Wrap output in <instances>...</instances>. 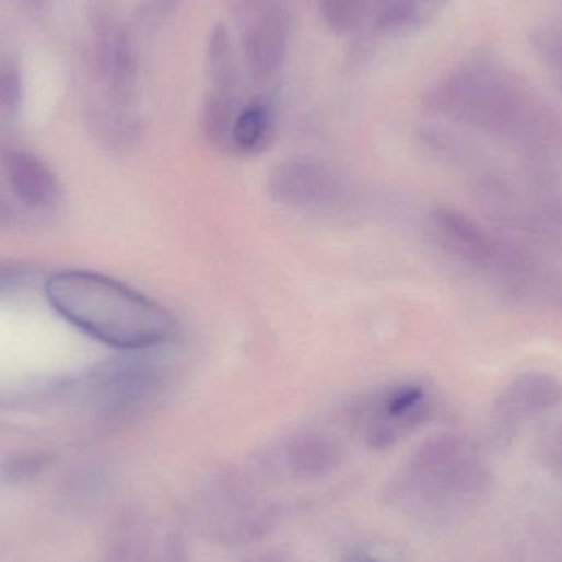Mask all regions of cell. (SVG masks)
<instances>
[{"instance_id": "cell-1", "label": "cell", "mask_w": 562, "mask_h": 562, "mask_svg": "<svg viewBox=\"0 0 562 562\" xmlns=\"http://www.w3.org/2000/svg\"><path fill=\"white\" fill-rule=\"evenodd\" d=\"M47 298L71 325L122 352L168 348L179 336L178 321L168 309L96 271L51 274Z\"/></svg>"}, {"instance_id": "cell-4", "label": "cell", "mask_w": 562, "mask_h": 562, "mask_svg": "<svg viewBox=\"0 0 562 562\" xmlns=\"http://www.w3.org/2000/svg\"><path fill=\"white\" fill-rule=\"evenodd\" d=\"M165 349L124 352L97 374V394L114 413H136L172 388L175 365Z\"/></svg>"}, {"instance_id": "cell-3", "label": "cell", "mask_w": 562, "mask_h": 562, "mask_svg": "<svg viewBox=\"0 0 562 562\" xmlns=\"http://www.w3.org/2000/svg\"><path fill=\"white\" fill-rule=\"evenodd\" d=\"M268 192L281 208L318 219L351 214L358 192L348 176L315 156H292L271 169Z\"/></svg>"}, {"instance_id": "cell-10", "label": "cell", "mask_w": 562, "mask_h": 562, "mask_svg": "<svg viewBox=\"0 0 562 562\" xmlns=\"http://www.w3.org/2000/svg\"><path fill=\"white\" fill-rule=\"evenodd\" d=\"M274 133V114L265 97L245 103L235 117L227 153L235 156L258 155L270 145Z\"/></svg>"}, {"instance_id": "cell-6", "label": "cell", "mask_w": 562, "mask_h": 562, "mask_svg": "<svg viewBox=\"0 0 562 562\" xmlns=\"http://www.w3.org/2000/svg\"><path fill=\"white\" fill-rule=\"evenodd\" d=\"M431 391L418 382H395L375 390L362 403L359 417L365 437L375 447L400 440L431 413Z\"/></svg>"}, {"instance_id": "cell-13", "label": "cell", "mask_w": 562, "mask_h": 562, "mask_svg": "<svg viewBox=\"0 0 562 562\" xmlns=\"http://www.w3.org/2000/svg\"><path fill=\"white\" fill-rule=\"evenodd\" d=\"M417 9L408 2H398V4L390 5L382 12L378 19V27L384 31H398V28L408 27L413 24L417 19Z\"/></svg>"}, {"instance_id": "cell-7", "label": "cell", "mask_w": 562, "mask_h": 562, "mask_svg": "<svg viewBox=\"0 0 562 562\" xmlns=\"http://www.w3.org/2000/svg\"><path fill=\"white\" fill-rule=\"evenodd\" d=\"M561 403L562 384L558 378L541 372H528L516 377L496 398L495 414L499 420L515 423Z\"/></svg>"}, {"instance_id": "cell-11", "label": "cell", "mask_w": 562, "mask_h": 562, "mask_svg": "<svg viewBox=\"0 0 562 562\" xmlns=\"http://www.w3.org/2000/svg\"><path fill=\"white\" fill-rule=\"evenodd\" d=\"M368 0H319V11L335 34L351 32L367 8Z\"/></svg>"}, {"instance_id": "cell-2", "label": "cell", "mask_w": 562, "mask_h": 562, "mask_svg": "<svg viewBox=\"0 0 562 562\" xmlns=\"http://www.w3.org/2000/svg\"><path fill=\"white\" fill-rule=\"evenodd\" d=\"M424 104L460 126L522 143L538 140L549 124L523 83L505 71L480 65L443 78L428 91Z\"/></svg>"}, {"instance_id": "cell-14", "label": "cell", "mask_w": 562, "mask_h": 562, "mask_svg": "<svg viewBox=\"0 0 562 562\" xmlns=\"http://www.w3.org/2000/svg\"><path fill=\"white\" fill-rule=\"evenodd\" d=\"M21 96V84L14 74H0V106L12 107Z\"/></svg>"}, {"instance_id": "cell-12", "label": "cell", "mask_w": 562, "mask_h": 562, "mask_svg": "<svg viewBox=\"0 0 562 562\" xmlns=\"http://www.w3.org/2000/svg\"><path fill=\"white\" fill-rule=\"evenodd\" d=\"M538 57L545 61L562 91V22L538 28L531 37Z\"/></svg>"}, {"instance_id": "cell-8", "label": "cell", "mask_w": 562, "mask_h": 562, "mask_svg": "<svg viewBox=\"0 0 562 562\" xmlns=\"http://www.w3.org/2000/svg\"><path fill=\"white\" fill-rule=\"evenodd\" d=\"M289 47V28L277 12L258 19L244 38L245 63L251 77L267 81L280 71Z\"/></svg>"}, {"instance_id": "cell-9", "label": "cell", "mask_w": 562, "mask_h": 562, "mask_svg": "<svg viewBox=\"0 0 562 562\" xmlns=\"http://www.w3.org/2000/svg\"><path fill=\"white\" fill-rule=\"evenodd\" d=\"M9 183L22 202L31 208H50L57 202L60 186L54 172L37 156L14 152L5 159Z\"/></svg>"}, {"instance_id": "cell-5", "label": "cell", "mask_w": 562, "mask_h": 562, "mask_svg": "<svg viewBox=\"0 0 562 562\" xmlns=\"http://www.w3.org/2000/svg\"><path fill=\"white\" fill-rule=\"evenodd\" d=\"M428 231L444 254L466 267L483 271H515L519 267L518 254L496 241L476 219L456 209L431 212Z\"/></svg>"}, {"instance_id": "cell-15", "label": "cell", "mask_w": 562, "mask_h": 562, "mask_svg": "<svg viewBox=\"0 0 562 562\" xmlns=\"http://www.w3.org/2000/svg\"><path fill=\"white\" fill-rule=\"evenodd\" d=\"M182 0H150L145 15L150 21H162L178 11Z\"/></svg>"}]
</instances>
